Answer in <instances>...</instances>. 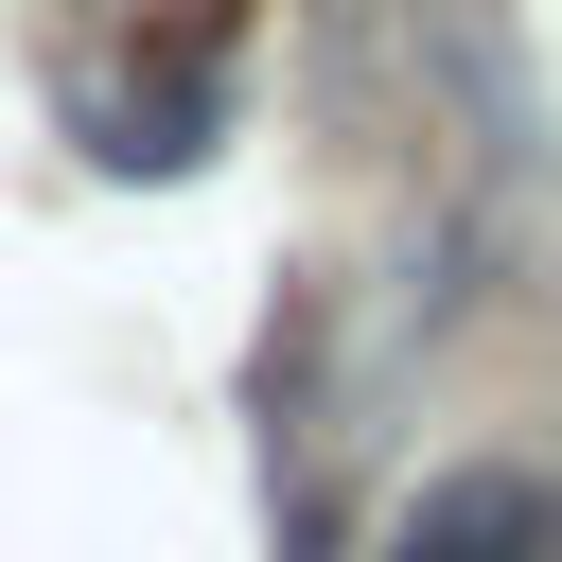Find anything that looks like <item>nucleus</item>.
<instances>
[{
  "mask_svg": "<svg viewBox=\"0 0 562 562\" xmlns=\"http://www.w3.org/2000/svg\"><path fill=\"white\" fill-rule=\"evenodd\" d=\"M562 527H544V492H509V474H474V492H439L422 527H404V562H544Z\"/></svg>",
  "mask_w": 562,
  "mask_h": 562,
  "instance_id": "f257e3e1",
  "label": "nucleus"
}]
</instances>
